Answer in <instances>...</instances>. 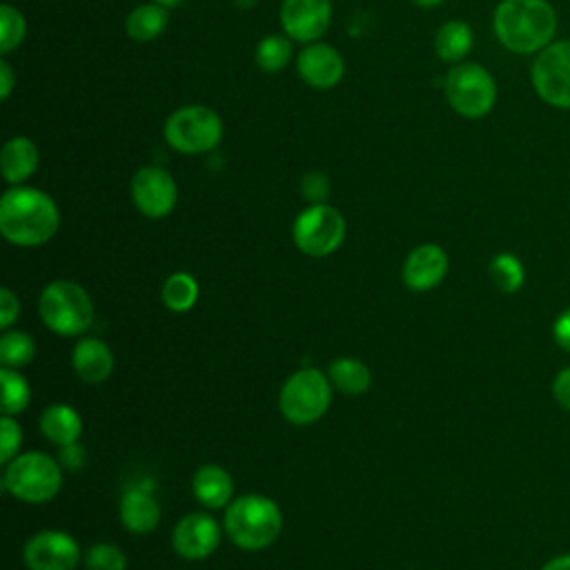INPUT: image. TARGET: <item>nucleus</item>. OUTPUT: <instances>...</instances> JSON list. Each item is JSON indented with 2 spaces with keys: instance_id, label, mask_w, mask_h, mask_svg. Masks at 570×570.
Wrapping results in <instances>:
<instances>
[{
  "instance_id": "obj_1",
  "label": "nucleus",
  "mask_w": 570,
  "mask_h": 570,
  "mask_svg": "<svg viewBox=\"0 0 570 570\" xmlns=\"http://www.w3.org/2000/svg\"><path fill=\"white\" fill-rule=\"evenodd\" d=\"M60 227L56 200L36 187L13 185L0 198V234L18 247H40Z\"/></svg>"
},
{
  "instance_id": "obj_2",
  "label": "nucleus",
  "mask_w": 570,
  "mask_h": 570,
  "mask_svg": "<svg viewBox=\"0 0 570 570\" xmlns=\"http://www.w3.org/2000/svg\"><path fill=\"white\" fill-rule=\"evenodd\" d=\"M494 33L512 53H539L557 33V13L548 0H501Z\"/></svg>"
},
{
  "instance_id": "obj_3",
  "label": "nucleus",
  "mask_w": 570,
  "mask_h": 570,
  "mask_svg": "<svg viewBox=\"0 0 570 570\" xmlns=\"http://www.w3.org/2000/svg\"><path fill=\"white\" fill-rule=\"evenodd\" d=\"M223 530L236 548L258 552L281 537L283 512L269 497L243 494L225 508Z\"/></svg>"
},
{
  "instance_id": "obj_4",
  "label": "nucleus",
  "mask_w": 570,
  "mask_h": 570,
  "mask_svg": "<svg viewBox=\"0 0 570 570\" xmlns=\"http://www.w3.org/2000/svg\"><path fill=\"white\" fill-rule=\"evenodd\" d=\"M38 314L49 332L58 336H80L94 323V303L82 285L58 278L47 283L40 292Z\"/></svg>"
},
{
  "instance_id": "obj_5",
  "label": "nucleus",
  "mask_w": 570,
  "mask_h": 570,
  "mask_svg": "<svg viewBox=\"0 0 570 570\" xmlns=\"http://www.w3.org/2000/svg\"><path fill=\"white\" fill-rule=\"evenodd\" d=\"M2 485L22 503H47L62 488V465L47 452H20L4 463Z\"/></svg>"
},
{
  "instance_id": "obj_6",
  "label": "nucleus",
  "mask_w": 570,
  "mask_h": 570,
  "mask_svg": "<svg viewBox=\"0 0 570 570\" xmlns=\"http://www.w3.org/2000/svg\"><path fill=\"white\" fill-rule=\"evenodd\" d=\"M332 383L316 367L296 370L278 392V410L292 425H312L332 405Z\"/></svg>"
},
{
  "instance_id": "obj_7",
  "label": "nucleus",
  "mask_w": 570,
  "mask_h": 570,
  "mask_svg": "<svg viewBox=\"0 0 570 570\" xmlns=\"http://www.w3.org/2000/svg\"><path fill=\"white\" fill-rule=\"evenodd\" d=\"M220 138L223 120L205 105H185L165 120V140L180 154L212 151Z\"/></svg>"
},
{
  "instance_id": "obj_8",
  "label": "nucleus",
  "mask_w": 570,
  "mask_h": 570,
  "mask_svg": "<svg viewBox=\"0 0 570 570\" xmlns=\"http://www.w3.org/2000/svg\"><path fill=\"white\" fill-rule=\"evenodd\" d=\"M450 107L463 118H481L490 114L497 100V85L490 71L476 62L454 65L443 82Z\"/></svg>"
},
{
  "instance_id": "obj_9",
  "label": "nucleus",
  "mask_w": 570,
  "mask_h": 570,
  "mask_svg": "<svg viewBox=\"0 0 570 570\" xmlns=\"http://www.w3.org/2000/svg\"><path fill=\"white\" fill-rule=\"evenodd\" d=\"M292 238L298 252L305 256H330L345 240V218L336 207L327 203L309 205L294 218Z\"/></svg>"
},
{
  "instance_id": "obj_10",
  "label": "nucleus",
  "mask_w": 570,
  "mask_h": 570,
  "mask_svg": "<svg viewBox=\"0 0 570 570\" xmlns=\"http://www.w3.org/2000/svg\"><path fill=\"white\" fill-rule=\"evenodd\" d=\"M532 87L550 107L570 109V40L550 42L537 53Z\"/></svg>"
},
{
  "instance_id": "obj_11",
  "label": "nucleus",
  "mask_w": 570,
  "mask_h": 570,
  "mask_svg": "<svg viewBox=\"0 0 570 570\" xmlns=\"http://www.w3.org/2000/svg\"><path fill=\"white\" fill-rule=\"evenodd\" d=\"M29 570H76L82 563L78 541L65 530H40L22 548Z\"/></svg>"
},
{
  "instance_id": "obj_12",
  "label": "nucleus",
  "mask_w": 570,
  "mask_h": 570,
  "mask_svg": "<svg viewBox=\"0 0 570 570\" xmlns=\"http://www.w3.org/2000/svg\"><path fill=\"white\" fill-rule=\"evenodd\" d=\"M131 200L147 218H165L174 212L178 187L171 174L158 165L140 167L131 178Z\"/></svg>"
},
{
  "instance_id": "obj_13",
  "label": "nucleus",
  "mask_w": 570,
  "mask_h": 570,
  "mask_svg": "<svg viewBox=\"0 0 570 570\" xmlns=\"http://www.w3.org/2000/svg\"><path fill=\"white\" fill-rule=\"evenodd\" d=\"M223 525L209 512H189L171 530V548L187 561L207 559L223 537Z\"/></svg>"
},
{
  "instance_id": "obj_14",
  "label": "nucleus",
  "mask_w": 570,
  "mask_h": 570,
  "mask_svg": "<svg viewBox=\"0 0 570 570\" xmlns=\"http://www.w3.org/2000/svg\"><path fill=\"white\" fill-rule=\"evenodd\" d=\"M330 0H283L281 27L287 38L298 42H316L330 27Z\"/></svg>"
},
{
  "instance_id": "obj_15",
  "label": "nucleus",
  "mask_w": 570,
  "mask_h": 570,
  "mask_svg": "<svg viewBox=\"0 0 570 570\" xmlns=\"http://www.w3.org/2000/svg\"><path fill=\"white\" fill-rule=\"evenodd\" d=\"M296 71L312 89H332L345 73V62L338 49L327 42H309L296 56Z\"/></svg>"
},
{
  "instance_id": "obj_16",
  "label": "nucleus",
  "mask_w": 570,
  "mask_h": 570,
  "mask_svg": "<svg viewBox=\"0 0 570 570\" xmlns=\"http://www.w3.org/2000/svg\"><path fill=\"white\" fill-rule=\"evenodd\" d=\"M448 254L436 243H423L414 247L403 261V283L412 292H428L436 287L448 274Z\"/></svg>"
},
{
  "instance_id": "obj_17",
  "label": "nucleus",
  "mask_w": 570,
  "mask_h": 570,
  "mask_svg": "<svg viewBox=\"0 0 570 570\" xmlns=\"http://www.w3.org/2000/svg\"><path fill=\"white\" fill-rule=\"evenodd\" d=\"M118 517L122 528L131 534H149L156 530L160 521V503L154 497L149 481L134 483L120 494Z\"/></svg>"
},
{
  "instance_id": "obj_18",
  "label": "nucleus",
  "mask_w": 570,
  "mask_h": 570,
  "mask_svg": "<svg viewBox=\"0 0 570 570\" xmlns=\"http://www.w3.org/2000/svg\"><path fill=\"white\" fill-rule=\"evenodd\" d=\"M71 365L78 379L89 385H98L114 372V352L102 338L85 336L71 350Z\"/></svg>"
},
{
  "instance_id": "obj_19",
  "label": "nucleus",
  "mask_w": 570,
  "mask_h": 570,
  "mask_svg": "<svg viewBox=\"0 0 570 570\" xmlns=\"http://www.w3.org/2000/svg\"><path fill=\"white\" fill-rule=\"evenodd\" d=\"M191 492L196 497V501L207 508V510H218V508H227L234 499V481L232 474L216 465V463H207L200 465L194 472L191 479Z\"/></svg>"
},
{
  "instance_id": "obj_20",
  "label": "nucleus",
  "mask_w": 570,
  "mask_h": 570,
  "mask_svg": "<svg viewBox=\"0 0 570 570\" xmlns=\"http://www.w3.org/2000/svg\"><path fill=\"white\" fill-rule=\"evenodd\" d=\"M40 154L31 138L27 136H13L2 145L0 151V167L2 176L9 185H20L38 169Z\"/></svg>"
},
{
  "instance_id": "obj_21",
  "label": "nucleus",
  "mask_w": 570,
  "mask_h": 570,
  "mask_svg": "<svg viewBox=\"0 0 570 570\" xmlns=\"http://www.w3.org/2000/svg\"><path fill=\"white\" fill-rule=\"evenodd\" d=\"M40 432L49 443L62 448L80 439L82 419L76 407L67 403H51L40 414Z\"/></svg>"
},
{
  "instance_id": "obj_22",
  "label": "nucleus",
  "mask_w": 570,
  "mask_h": 570,
  "mask_svg": "<svg viewBox=\"0 0 570 570\" xmlns=\"http://www.w3.org/2000/svg\"><path fill=\"white\" fill-rule=\"evenodd\" d=\"M327 379L334 390L347 394V396H358L370 390L372 385V372L370 367L354 356H341L334 358L327 367Z\"/></svg>"
},
{
  "instance_id": "obj_23",
  "label": "nucleus",
  "mask_w": 570,
  "mask_h": 570,
  "mask_svg": "<svg viewBox=\"0 0 570 570\" xmlns=\"http://www.w3.org/2000/svg\"><path fill=\"white\" fill-rule=\"evenodd\" d=\"M167 22H169V9L156 2H147V4H138L127 16L125 31L136 42H149L165 31Z\"/></svg>"
},
{
  "instance_id": "obj_24",
  "label": "nucleus",
  "mask_w": 570,
  "mask_h": 570,
  "mask_svg": "<svg viewBox=\"0 0 570 570\" xmlns=\"http://www.w3.org/2000/svg\"><path fill=\"white\" fill-rule=\"evenodd\" d=\"M472 29L463 20H448L434 36L436 56L443 62H461L472 49Z\"/></svg>"
},
{
  "instance_id": "obj_25",
  "label": "nucleus",
  "mask_w": 570,
  "mask_h": 570,
  "mask_svg": "<svg viewBox=\"0 0 570 570\" xmlns=\"http://www.w3.org/2000/svg\"><path fill=\"white\" fill-rule=\"evenodd\" d=\"M198 292H200L198 281L189 272H174L165 278L160 287V298L169 312L183 314L196 305Z\"/></svg>"
},
{
  "instance_id": "obj_26",
  "label": "nucleus",
  "mask_w": 570,
  "mask_h": 570,
  "mask_svg": "<svg viewBox=\"0 0 570 570\" xmlns=\"http://www.w3.org/2000/svg\"><path fill=\"white\" fill-rule=\"evenodd\" d=\"M0 385H2V399H0L2 414L16 416L29 407L31 385L20 370L2 365L0 367Z\"/></svg>"
},
{
  "instance_id": "obj_27",
  "label": "nucleus",
  "mask_w": 570,
  "mask_h": 570,
  "mask_svg": "<svg viewBox=\"0 0 570 570\" xmlns=\"http://www.w3.org/2000/svg\"><path fill=\"white\" fill-rule=\"evenodd\" d=\"M36 356V341L22 330H4L0 336V363L4 367H24Z\"/></svg>"
},
{
  "instance_id": "obj_28",
  "label": "nucleus",
  "mask_w": 570,
  "mask_h": 570,
  "mask_svg": "<svg viewBox=\"0 0 570 570\" xmlns=\"http://www.w3.org/2000/svg\"><path fill=\"white\" fill-rule=\"evenodd\" d=\"M490 278L499 292L514 294L523 287L525 269L514 254L501 252L490 261Z\"/></svg>"
},
{
  "instance_id": "obj_29",
  "label": "nucleus",
  "mask_w": 570,
  "mask_h": 570,
  "mask_svg": "<svg viewBox=\"0 0 570 570\" xmlns=\"http://www.w3.org/2000/svg\"><path fill=\"white\" fill-rule=\"evenodd\" d=\"M289 58H292V42L287 40V36L272 33L256 45V65L267 73L281 71L289 62Z\"/></svg>"
},
{
  "instance_id": "obj_30",
  "label": "nucleus",
  "mask_w": 570,
  "mask_h": 570,
  "mask_svg": "<svg viewBox=\"0 0 570 570\" xmlns=\"http://www.w3.org/2000/svg\"><path fill=\"white\" fill-rule=\"evenodd\" d=\"M85 570H127V554L120 546L96 541L82 554Z\"/></svg>"
},
{
  "instance_id": "obj_31",
  "label": "nucleus",
  "mask_w": 570,
  "mask_h": 570,
  "mask_svg": "<svg viewBox=\"0 0 570 570\" xmlns=\"http://www.w3.org/2000/svg\"><path fill=\"white\" fill-rule=\"evenodd\" d=\"M24 33H27L24 16L16 7L4 2L0 7V53H9L16 47H20V42L24 40Z\"/></svg>"
},
{
  "instance_id": "obj_32",
  "label": "nucleus",
  "mask_w": 570,
  "mask_h": 570,
  "mask_svg": "<svg viewBox=\"0 0 570 570\" xmlns=\"http://www.w3.org/2000/svg\"><path fill=\"white\" fill-rule=\"evenodd\" d=\"M20 445H22V428L20 423L9 416L2 414L0 419V463H9L13 456L20 454Z\"/></svg>"
},
{
  "instance_id": "obj_33",
  "label": "nucleus",
  "mask_w": 570,
  "mask_h": 570,
  "mask_svg": "<svg viewBox=\"0 0 570 570\" xmlns=\"http://www.w3.org/2000/svg\"><path fill=\"white\" fill-rule=\"evenodd\" d=\"M301 194L305 200H309V205H318L325 203L327 194H330V180L325 174L321 171H312L307 176H303L301 180Z\"/></svg>"
},
{
  "instance_id": "obj_34",
  "label": "nucleus",
  "mask_w": 570,
  "mask_h": 570,
  "mask_svg": "<svg viewBox=\"0 0 570 570\" xmlns=\"http://www.w3.org/2000/svg\"><path fill=\"white\" fill-rule=\"evenodd\" d=\"M20 316V298L13 289L2 287L0 289V327L9 330Z\"/></svg>"
},
{
  "instance_id": "obj_35",
  "label": "nucleus",
  "mask_w": 570,
  "mask_h": 570,
  "mask_svg": "<svg viewBox=\"0 0 570 570\" xmlns=\"http://www.w3.org/2000/svg\"><path fill=\"white\" fill-rule=\"evenodd\" d=\"M56 459L62 465V470H69V472H76V470H80L87 463L85 448L78 441L58 448V456Z\"/></svg>"
},
{
  "instance_id": "obj_36",
  "label": "nucleus",
  "mask_w": 570,
  "mask_h": 570,
  "mask_svg": "<svg viewBox=\"0 0 570 570\" xmlns=\"http://www.w3.org/2000/svg\"><path fill=\"white\" fill-rule=\"evenodd\" d=\"M552 394H554V401L570 412V367L557 372L554 376V383H552Z\"/></svg>"
},
{
  "instance_id": "obj_37",
  "label": "nucleus",
  "mask_w": 570,
  "mask_h": 570,
  "mask_svg": "<svg viewBox=\"0 0 570 570\" xmlns=\"http://www.w3.org/2000/svg\"><path fill=\"white\" fill-rule=\"evenodd\" d=\"M552 336L559 347L570 352V307L557 316V321L552 325Z\"/></svg>"
},
{
  "instance_id": "obj_38",
  "label": "nucleus",
  "mask_w": 570,
  "mask_h": 570,
  "mask_svg": "<svg viewBox=\"0 0 570 570\" xmlns=\"http://www.w3.org/2000/svg\"><path fill=\"white\" fill-rule=\"evenodd\" d=\"M13 85H16V76H13V69L11 65L2 58L0 60V98L7 100L13 91Z\"/></svg>"
},
{
  "instance_id": "obj_39",
  "label": "nucleus",
  "mask_w": 570,
  "mask_h": 570,
  "mask_svg": "<svg viewBox=\"0 0 570 570\" xmlns=\"http://www.w3.org/2000/svg\"><path fill=\"white\" fill-rule=\"evenodd\" d=\"M541 570H570V554H559L552 557Z\"/></svg>"
},
{
  "instance_id": "obj_40",
  "label": "nucleus",
  "mask_w": 570,
  "mask_h": 570,
  "mask_svg": "<svg viewBox=\"0 0 570 570\" xmlns=\"http://www.w3.org/2000/svg\"><path fill=\"white\" fill-rule=\"evenodd\" d=\"M151 2H156V4H160L165 9H171V7H178L183 0H151Z\"/></svg>"
},
{
  "instance_id": "obj_41",
  "label": "nucleus",
  "mask_w": 570,
  "mask_h": 570,
  "mask_svg": "<svg viewBox=\"0 0 570 570\" xmlns=\"http://www.w3.org/2000/svg\"><path fill=\"white\" fill-rule=\"evenodd\" d=\"M414 4H419V7H425V9H430V7H436V4H441L443 0H412Z\"/></svg>"
}]
</instances>
